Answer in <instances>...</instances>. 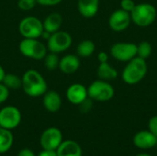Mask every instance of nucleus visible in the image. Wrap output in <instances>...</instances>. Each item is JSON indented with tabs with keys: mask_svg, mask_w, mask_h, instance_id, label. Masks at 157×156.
<instances>
[{
	"mask_svg": "<svg viewBox=\"0 0 157 156\" xmlns=\"http://www.w3.org/2000/svg\"><path fill=\"white\" fill-rule=\"evenodd\" d=\"M22 90L30 97H42L48 90V85L43 75L37 70L29 69L22 74Z\"/></svg>",
	"mask_w": 157,
	"mask_h": 156,
	"instance_id": "obj_1",
	"label": "nucleus"
},
{
	"mask_svg": "<svg viewBox=\"0 0 157 156\" xmlns=\"http://www.w3.org/2000/svg\"><path fill=\"white\" fill-rule=\"evenodd\" d=\"M148 71L147 63L144 59L135 56L131 61L127 62L124 67L121 77L125 84L133 86L140 83L146 75Z\"/></svg>",
	"mask_w": 157,
	"mask_h": 156,
	"instance_id": "obj_2",
	"label": "nucleus"
},
{
	"mask_svg": "<svg viewBox=\"0 0 157 156\" xmlns=\"http://www.w3.org/2000/svg\"><path fill=\"white\" fill-rule=\"evenodd\" d=\"M132 21L138 27L145 28L152 25L157 17V10L155 6L149 3H141L135 5L130 13Z\"/></svg>",
	"mask_w": 157,
	"mask_h": 156,
	"instance_id": "obj_3",
	"label": "nucleus"
},
{
	"mask_svg": "<svg viewBox=\"0 0 157 156\" xmlns=\"http://www.w3.org/2000/svg\"><path fill=\"white\" fill-rule=\"evenodd\" d=\"M19 52L26 58L36 61L43 60L48 52L47 46L39 39H25L23 38L18 44Z\"/></svg>",
	"mask_w": 157,
	"mask_h": 156,
	"instance_id": "obj_4",
	"label": "nucleus"
},
{
	"mask_svg": "<svg viewBox=\"0 0 157 156\" xmlns=\"http://www.w3.org/2000/svg\"><path fill=\"white\" fill-rule=\"evenodd\" d=\"M87 95L94 101L107 102L113 98L115 89L109 82L98 79L93 81L87 87Z\"/></svg>",
	"mask_w": 157,
	"mask_h": 156,
	"instance_id": "obj_5",
	"label": "nucleus"
},
{
	"mask_svg": "<svg viewBox=\"0 0 157 156\" xmlns=\"http://www.w3.org/2000/svg\"><path fill=\"white\" fill-rule=\"evenodd\" d=\"M43 30L42 21L33 16L26 17L18 23V32L25 39H39Z\"/></svg>",
	"mask_w": 157,
	"mask_h": 156,
	"instance_id": "obj_6",
	"label": "nucleus"
},
{
	"mask_svg": "<svg viewBox=\"0 0 157 156\" xmlns=\"http://www.w3.org/2000/svg\"><path fill=\"white\" fill-rule=\"evenodd\" d=\"M73 43L72 36L64 30H58L52 33L47 40V50L48 51L54 53H62L67 51Z\"/></svg>",
	"mask_w": 157,
	"mask_h": 156,
	"instance_id": "obj_7",
	"label": "nucleus"
},
{
	"mask_svg": "<svg viewBox=\"0 0 157 156\" xmlns=\"http://www.w3.org/2000/svg\"><path fill=\"white\" fill-rule=\"evenodd\" d=\"M109 52L115 60L127 63L137 56V45L133 42H116L110 47Z\"/></svg>",
	"mask_w": 157,
	"mask_h": 156,
	"instance_id": "obj_8",
	"label": "nucleus"
},
{
	"mask_svg": "<svg viewBox=\"0 0 157 156\" xmlns=\"http://www.w3.org/2000/svg\"><path fill=\"white\" fill-rule=\"evenodd\" d=\"M21 122V112L15 106H6L0 109V127L6 130L16 129Z\"/></svg>",
	"mask_w": 157,
	"mask_h": 156,
	"instance_id": "obj_9",
	"label": "nucleus"
},
{
	"mask_svg": "<svg viewBox=\"0 0 157 156\" xmlns=\"http://www.w3.org/2000/svg\"><path fill=\"white\" fill-rule=\"evenodd\" d=\"M63 142L62 131L56 127L46 129L40 139V146L46 150H56Z\"/></svg>",
	"mask_w": 157,
	"mask_h": 156,
	"instance_id": "obj_10",
	"label": "nucleus"
},
{
	"mask_svg": "<svg viewBox=\"0 0 157 156\" xmlns=\"http://www.w3.org/2000/svg\"><path fill=\"white\" fill-rule=\"evenodd\" d=\"M132 22L131 14L121 8L112 12L109 18V26L115 32L126 30Z\"/></svg>",
	"mask_w": 157,
	"mask_h": 156,
	"instance_id": "obj_11",
	"label": "nucleus"
},
{
	"mask_svg": "<svg viewBox=\"0 0 157 156\" xmlns=\"http://www.w3.org/2000/svg\"><path fill=\"white\" fill-rule=\"evenodd\" d=\"M65 96L71 104L79 105L88 97L87 87L80 83H74L67 87Z\"/></svg>",
	"mask_w": 157,
	"mask_h": 156,
	"instance_id": "obj_12",
	"label": "nucleus"
},
{
	"mask_svg": "<svg viewBox=\"0 0 157 156\" xmlns=\"http://www.w3.org/2000/svg\"><path fill=\"white\" fill-rule=\"evenodd\" d=\"M132 143L135 147L142 150L152 149L157 145V137L150 131H138L132 138Z\"/></svg>",
	"mask_w": 157,
	"mask_h": 156,
	"instance_id": "obj_13",
	"label": "nucleus"
},
{
	"mask_svg": "<svg viewBox=\"0 0 157 156\" xmlns=\"http://www.w3.org/2000/svg\"><path fill=\"white\" fill-rule=\"evenodd\" d=\"M80 65L81 61L77 54H66L60 58L58 69L64 74H73L78 71Z\"/></svg>",
	"mask_w": 157,
	"mask_h": 156,
	"instance_id": "obj_14",
	"label": "nucleus"
},
{
	"mask_svg": "<svg viewBox=\"0 0 157 156\" xmlns=\"http://www.w3.org/2000/svg\"><path fill=\"white\" fill-rule=\"evenodd\" d=\"M62 97L55 90H47L42 96V104L44 108L51 112L55 113L60 110L62 107Z\"/></svg>",
	"mask_w": 157,
	"mask_h": 156,
	"instance_id": "obj_15",
	"label": "nucleus"
},
{
	"mask_svg": "<svg viewBox=\"0 0 157 156\" xmlns=\"http://www.w3.org/2000/svg\"><path fill=\"white\" fill-rule=\"evenodd\" d=\"M99 8V0H77V9L80 15L86 18L95 17Z\"/></svg>",
	"mask_w": 157,
	"mask_h": 156,
	"instance_id": "obj_16",
	"label": "nucleus"
},
{
	"mask_svg": "<svg viewBox=\"0 0 157 156\" xmlns=\"http://www.w3.org/2000/svg\"><path fill=\"white\" fill-rule=\"evenodd\" d=\"M57 156H82V148L75 141H63L56 149Z\"/></svg>",
	"mask_w": 157,
	"mask_h": 156,
	"instance_id": "obj_17",
	"label": "nucleus"
},
{
	"mask_svg": "<svg viewBox=\"0 0 157 156\" xmlns=\"http://www.w3.org/2000/svg\"><path fill=\"white\" fill-rule=\"evenodd\" d=\"M43 29L45 31L49 33H54L61 29L63 25V17L60 13L52 12L46 16V17L42 21Z\"/></svg>",
	"mask_w": 157,
	"mask_h": 156,
	"instance_id": "obj_18",
	"label": "nucleus"
},
{
	"mask_svg": "<svg viewBox=\"0 0 157 156\" xmlns=\"http://www.w3.org/2000/svg\"><path fill=\"white\" fill-rule=\"evenodd\" d=\"M97 74H98V79L108 81V82L116 79L119 75L118 71L114 67H112L108 62L99 63L98 70H97Z\"/></svg>",
	"mask_w": 157,
	"mask_h": 156,
	"instance_id": "obj_19",
	"label": "nucleus"
},
{
	"mask_svg": "<svg viewBox=\"0 0 157 156\" xmlns=\"http://www.w3.org/2000/svg\"><path fill=\"white\" fill-rule=\"evenodd\" d=\"M14 142L11 131L0 128V154H6L10 150Z\"/></svg>",
	"mask_w": 157,
	"mask_h": 156,
	"instance_id": "obj_20",
	"label": "nucleus"
},
{
	"mask_svg": "<svg viewBox=\"0 0 157 156\" xmlns=\"http://www.w3.org/2000/svg\"><path fill=\"white\" fill-rule=\"evenodd\" d=\"M96 51L95 43L90 40H84L78 43L76 47V53L81 58L90 57Z\"/></svg>",
	"mask_w": 157,
	"mask_h": 156,
	"instance_id": "obj_21",
	"label": "nucleus"
},
{
	"mask_svg": "<svg viewBox=\"0 0 157 156\" xmlns=\"http://www.w3.org/2000/svg\"><path fill=\"white\" fill-rule=\"evenodd\" d=\"M2 84L9 90H18L22 86V79L18 75L12 73H6Z\"/></svg>",
	"mask_w": 157,
	"mask_h": 156,
	"instance_id": "obj_22",
	"label": "nucleus"
},
{
	"mask_svg": "<svg viewBox=\"0 0 157 156\" xmlns=\"http://www.w3.org/2000/svg\"><path fill=\"white\" fill-rule=\"evenodd\" d=\"M44 61V66L48 71H55L59 67L60 63V57L59 54L48 51L45 57L43 58Z\"/></svg>",
	"mask_w": 157,
	"mask_h": 156,
	"instance_id": "obj_23",
	"label": "nucleus"
},
{
	"mask_svg": "<svg viewBox=\"0 0 157 156\" xmlns=\"http://www.w3.org/2000/svg\"><path fill=\"white\" fill-rule=\"evenodd\" d=\"M152 45L149 41L144 40L137 45V56L146 60L152 54Z\"/></svg>",
	"mask_w": 157,
	"mask_h": 156,
	"instance_id": "obj_24",
	"label": "nucleus"
},
{
	"mask_svg": "<svg viewBox=\"0 0 157 156\" xmlns=\"http://www.w3.org/2000/svg\"><path fill=\"white\" fill-rule=\"evenodd\" d=\"M37 5L36 0H17V7L22 11H30Z\"/></svg>",
	"mask_w": 157,
	"mask_h": 156,
	"instance_id": "obj_25",
	"label": "nucleus"
},
{
	"mask_svg": "<svg viewBox=\"0 0 157 156\" xmlns=\"http://www.w3.org/2000/svg\"><path fill=\"white\" fill-rule=\"evenodd\" d=\"M135 3L133 0H121V8L131 13L132 11V9L135 6Z\"/></svg>",
	"mask_w": 157,
	"mask_h": 156,
	"instance_id": "obj_26",
	"label": "nucleus"
},
{
	"mask_svg": "<svg viewBox=\"0 0 157 156\" xmlns=\"http://www.w3.org/2000/svg\"><path fill=\"white\" fill-rule=\"evenodd\" d=\"M9 89L0 83V105L5 103L9 97Z\"/></svg>",
	"mask_w": 157,
	"mask_h": 156,
	"instance_id": "obj_27",
	"label": "nucleus"
},
{
	"mask_svg": "<svg viewBox=\"0 0 157 156\" xmlns=\"http://www.w3.org/2000/svg\"><path fill=\"white\" fill-rule=\"evenodd\" d=\"M148 131H150L155 137H157V115L153 116L148 121Z\"/></svg>",
	"mask_w": 157,
	"mask_h": 156,
	"instance_id": "obj_28",
	"label": "nucleus"
},
{
	"mask_svg": "<svg viewBox=\"0 0 157 156\" xmlns=\"http://www.w3.org/2000/svg\"><path fill=\"white\" fill-rule=\"evenodd\" d=\"M78 106L80 107V110H81L82 112L86 113V112H88V111L92 108V107H93L92 99H90L89 97H87L86 100H84V101H83L81 104H79Z\"/></svg>",
	"mask_w": 157,
	"mask_h": 156,
	"instance_id": "obj_29",
	"label": "nucleus"
},
{
	"mask_svg": "<svg viewBox=\"0 0 157 156\" xmlns=\"http://www.w3.org/2000/svg\"><path fill=\"white\" fill-rule=\"evenodd\" d=\"M38 5L44 6H53L59 5L63 0H36Z\"/></svg>",
	"mask_w": 157,
	"mask_h": 156,
	"instance_id": "obj_30",
	"label": "nucleus"
},
{
	"mask_svg": "<svg viewBox=\"0 0 157 156\" xmlns=\"http://www.w3.org/2000/svg\"><path fill=\"white\" fill-rule=\"evenodd\" d=\"M17 156H36L34 154V152L29 148H24L22 150H20L17 154Z\"/></svg>",
	"mask_w": 157,
	"mask_h": 156,
	"instance_id": "obj_31",
	"label": "nucleus"
},
{
	"mask_svg": "<svg viewBox=\"0 0 157 156\" xmlns=\"http://www.w3.org/2000/svg\"><path fill=\"white\" fill-rule=\"evenodd\" d=\"M38 156H57V153H56V150L42 149V151L38 154Z\"/></svg>",
	"mask_w": 157,
	"mask_h": 156,
	"instance_id": "obj_32",
	"label": "nucleus"
},
{
	"mask_svg": "<svg viewBox=\"0 0 157 156\" xmlns=\"http://www.w3.org/2000/svg\"><path fill=\"white\" fill-rule=\"evenodd\" d=\"M98 60L99 62V63H107L108 60H109V55L107 52L105 51H100L98 54Z\"/></svg>",
	"mask_w": 157,
	"mask_h": 156,
	"instance_id": "obj_33",
	"label": "nucleus"
},
{
	"mask_svg": "<svg viewBox=\"0 0 157 156\" xmlns=\"http://www.w3.org/2000/svg\"><path fill=\"white\" fill-rule=\"evenodd\" d=\"M5 74H6V71H5V69L3 68V66L0 64V83H2Z\"/></svg>",
	"mask_w": 157,
	"mask_h": 156,
	"instance_id": "obj_34",
	"label": "nucleus"
},
{
	"mask_svg": "<svg viewBox=\"0 0 157 156\" xmlns=\"http://www.w3.org/2000/svg\"><path fill=\"white\" fill-rule=\"evenodd\" d=\"M136 156H152L151 154H139Z\"/></svg>",
	"mask_w": 157,
	"mask_h": 156,
	"instance_id": "obj_35",
	"label": "nucleus"
},
{
	"mask_svg": "<svg viewBox=\"0 0 157 156\" xmlns=\"http://www.w3.org/2000/svg\"><path fill=\"white\" fill-rule=\"evenodd\" d=\"M0 128H1V127H0Z\"/></svg>",
	"mask_w": 157,
	"mask_h": 156,
	"instance_id": "obj_36",
	"label": "nucleus"
}]
</instances>
